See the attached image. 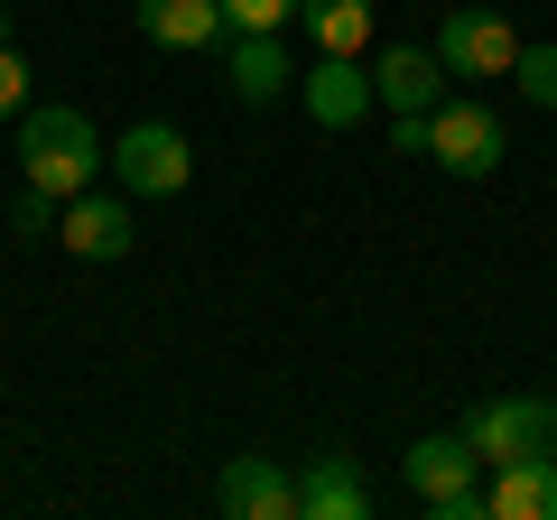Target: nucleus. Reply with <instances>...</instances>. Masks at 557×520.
<instances>
[{"instance_id": "1", "label": "nucleus", "mask_w": 557, "mask_h": 520, "mask_svg": "<svg viewBox=\"0 0 557 520\" xmlns=\"http://www.w3.org/2000/svg\"><path fill=\"white\" fill-rule=\"evenodd\" d=\"M20 168H28V186H47V196H84L94 186V168H102V140H94V121L75 112V102H28L20 112Z\"/></svg>"}, {"instance_id": "2", "label": "nucleus", "mask_w": 557, "mask_h": 520, "mask_svg": "<svg viewBox=\"0 0 557 520\" xmlns=\"http://www.w3.org/2000/svg\"><path fill=\"white\" fill-rule=\"evenodd\" d=\"M502 112L493 102H474V94H437L428 102V159L446 168V177H493L502 168Z\"/></svg>"}, {"instance_id": "3", "label": "nucleus", "mask_w": 557, "mask_h": 520, "mask_svg": "<svg viewBox=\"0 0 557 520\" xmlns=\"http://www.w3.org/2000/svg\"><path fill=\"white\" fill-rule=\"evenodd\" d=\"M112 177H121V196H186V177H196V149H186V131L177 121H131L121 131V149H112Z\"/></svg>"}, {"instance_id": "4", "label": "nucleus", "mask_w": 557, "mask_h": 520, "mask_svg": "<svg viewBox=\"0 0 557 520\" xmlns=\"http://www.w3.org/2000/svg\"><path fill=\"white\" fill-rule=\"evenodd\" d=\"M474 474H483V456L465 446V428L409 446V493L428 502L437 520H474V511H483V483H474Z\"/></svg>"}, {"instance_id": "5", "label": "nucleus", "mask_w": 557, "mask_h": 520, "mask_svg": "<svg viewBox=\"0 0 557 520\" xmlns=\"http://www.w3.org/2000/svg\"><path fill=\"white\" fill-rule=\"evenodd\" d=\"M437 65L465 75V84H493V75L520 65V28L502 20V10H446L437 20Z\"/></svg>"}, {"instance_id": "6", "label": "nucleus", "mask_w": 557, "mask_h": 520, "mask_svg": "<svg viewBox=\"0 0 557 520\" xmlns=\"http://www.w3.org/2000/svg\"><path fill=\"white\" fill-rule=\"evenodd\" d=\"M465 446H474L483 465L557 456V400H483V409H465Z\"/></svg>"}, {"instance_id": "7", "label": "nucleus", "mask_w": 557, "mask_h": 520, "mask_svg": "<svg viewBox=\"0 0 557 520\" xmlns=\"http://www.w3.org/2000/svg\"><path fill=\"white\" fill-rule=\"evenodd\" d=\"M223 84H233L242 102H278L298 94V65H288V28H223Z\"/></svg>"}, {"instance_id": "8", "label": "nucleus", "mask_w": 557, "mask_h": 520, "mask_svg": "<svg viewBox=\"0 0 557 520\" xmlns=\"http://www.w3.org/2000/svg\"><path fill=\"white\" fill-rule=\"evenodd\" d=\"M223 520H298V474H278V456H233L214 474Z\"/></svg>"}, {"instance_id": "9", "label": "nucleus", "mask_w": 557, "mask_h": 520, "mask_svg": "<svg viewBox=\"0 0 557 520\" xmlns=\"http://www.w3.org/2000/svg\"><path fill=\"white\" fill-rule=\"evenodd\" d=\"M298 102L317 131H362V112H372V65L362 57H325L317 75H298Z\"/></svg>"}, {"instance_id": "10", "label": "nucleus", "mask_w": 557, "mask_h": 520, "mask_svg": "<svg viewBox=\"0 0 557 520\" xmlns=\"http://www.w3.org/2000/svg\"><path fill=\"white\" fill-rule=\"evenodd\" d=\"M131 28L149 47H177V57H214L223 47V0H131Z\"/></svg>"}, {"instance_id": "11", "label": "nucleus", "mask_w": 557, "mask_h": 520, "mask_svg": "<svg viewBox=\"0 0 557 520\" xmlns=\"http://www.w3.org/2000/svg\"><path fill=\"white\" fill-rule=\"evenodd\" d=\"M57 242L75 260H121V251H131V196H94V186L65 196L57 205Z\"/></svg>"}, {"instance_id": "12", "label": "nucleus", "mask_w": 557, "mask_h": 520, "mask_svg": "<svg viewBox=\"0 0 557 520\" xmlns=\"http://www.w3.org/2000/svg\"><path fill=\"white\" fill-rule=\"evenodd\" d=\"M483 511H493V520H557V456H511V465H493Z\"/></svg>"}, {"instance_id": "13", "label": "nucleus", "mask_w": 557, "mask_h": 520, "mask_svg": "<svg viewBox=\"0 0 557 520\" xmlns=\"http://www.w3.org/2000/svg\"><path fill=\"white\" fill-rule=\"evenodd\" d=\"M437 84H446L437 47H381L372 57V102H391V112H428Z\"/></svg>"}, {"instance_id": "14", "label": "nucleus", "mask_w": 557, "mask_h": 520, "mask_svg": "<svg viewBox=\"0 0 557 520\" xmlns=\"http://www.w3.org/2000/svg\"><path fill=\"white\" fill-rule=\"evenodd\" d=\"M372 511V483L354 474V456H317L298 474V520H362Z\"/></svg>"}, {"instance_id": "15", "label": "nucleus", "mask_w": 557, "mask_h": 520, "mask_svg": "<svg viewBox=\"0 0 557 520\" xmlns=\"http://www.w3.org/2000/svg\"><path fill=\"white\" fill-rule=\"evenodd\" d=\"M298 20H307V38L325 47V57H362L372 47V0H298Z\"/></svg>"}, {"instance_id": "16", "label": "nucleus", "mask_w": 557, "mask_h": 520, "mask_svg": "<svg viewBox=\"0 0 557 520\" xmlns=\"http://www.w3.org/2000/svg\"><path fill=\"white\" fill-rule=\"evenodd\" d=\"M511 84L539 102V112H557V47H520V65H511Z\"/></svg>"}, {"instance_id": "17", "label": "nucleus", "mask_w": 557, "mask_h": 520, "mask_svg": "<svg viewBox=\"0 0 557 520\" xmlns=\"http://www.w3.org/2000/svg\"><path fill=\"white\" fill-rule=\"evenodd\" d=\"M10 233H20V242L57 233V196H47V186H20V205H10Z\"/></svg>"}, {"instance_id": "18", "label": "nucleus", "mask_w": 557, "mask_h": 520, "mask_svg": "<svg viewBox=\"0 0 557 520\" xmlns=\"http://www.w3.org/2000/svg\"><path fill=\"white\" fill-rule=\"evenodd\" d=\"M298 0H223V28H288Z\"/></svg>"}, {"instance_id": "19", "label": "nucleus", "mask_w": 557, "mask_h": 520, "mask_svg": "<svg viewBox=\"0 0 557 520\" xmlns=\"http://www.w3.org/2000/svg\"><path fill=\"white\" fill-rule=\"evenodd\" d=\"M20 112H28V57L0 47V121H20Z\"/></svg>"}, {"instance_id": "20", "label": "nucleus", "mask_w": 557, "mask_h": 520, "mask_svg": "<svg viewBox=\"0 0 557 520\" xmlns=\"http://www.w3.org/2000/svg\"><path fill=\"white\" fill-rule=\"evenodd\" d=\"M391 149H399V159H428V112H399L391 121Z\"/></svg>"}, {"instance_id": "21", "label": "nucleus", "mask_w": 557, "mask_h": 520, "mask_svg": "<svg viewBox=\"0 0 557 520\" xmlns=\"http://www.w3.org/2000/svg\"><path fill=\"white\" fill-rule=\"evenodd\" d=\"M0 47H10V10H0Z\"/></svg>"}]
</instances>
